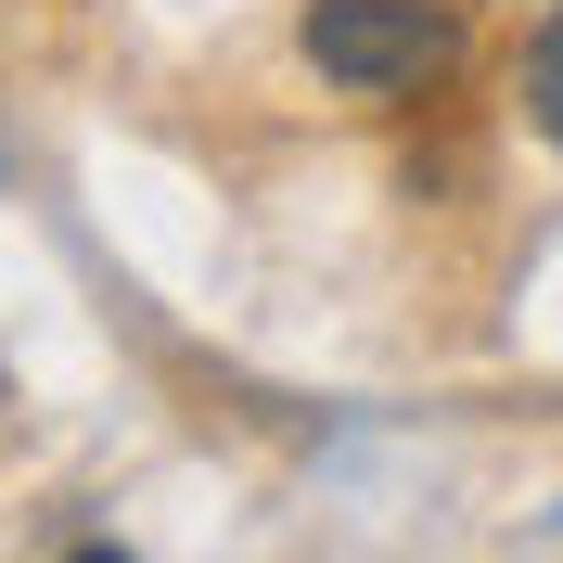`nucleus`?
Here are the masks:
<instances>
[{"label": "nucleus", "mask_w": 563, "mask_h": 563, "mask_svg": "<svg viewBox=\"0 0 563 563\" xmlns=\"http://www.w3.org/2000/svg\"><path fill=\"white\" fill-rule=\"evenodd\" d=\"M308 65L333 77V90H435V77L461 65V13L449 0H308Z\"/></svg>", "instance_id": "f257e3e1"}, {"label": "nucleus", "mask_w": 563, "mask_h": 563, "mask_svg": "<svg viewBox=\"0 0 563 563\" xmlns=\"http://www.w3.org/2000/svg\"><path fill=\"white\" fill-rule=\"evenodd\" d=\"M526 129L563 154V0H551V26L526 38Z\"/></svg>", "instance_id": "f03ea898"}, {"label": "nucleus", "mask_w": 563, "mask_h": 563, "mask_svg": "<svg viewBox=\"0 0 563 563\" xmlns=\"http://www.w3.org/2000/svg\"><path fill=\"white\" fill-rule=\"evenodd\" d=\"M65 563H129V551H115V538H90V551H65Z\"/></svg>", "instance_id": "7ed1b4c3"}]
</instances>
